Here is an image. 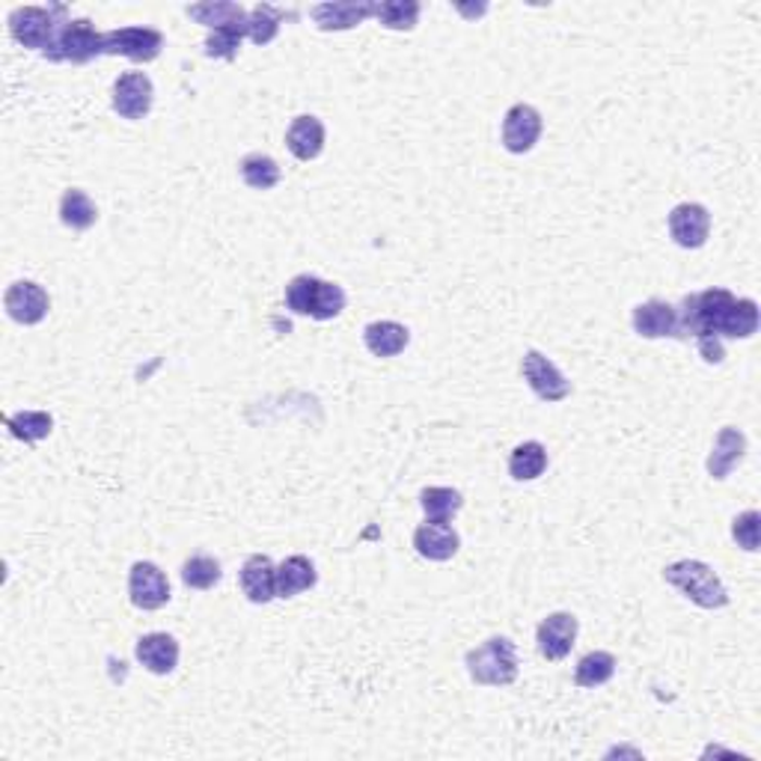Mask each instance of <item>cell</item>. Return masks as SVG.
I'll list each match as a JSON object with an SVG mask.
<instances>
[{"instance_id": "1", "label": "cell", "mask_w": 761, "mask_h": 761, "mask_svg": "<svg viewBox=\"0 0 761 761\" xmlns=\"http://www.w3.org/2000/svg\"><path fill=\"white\" fill-rule=\"evenodd\" d=\"M346 289L336 283L319 280L313 274H298L286 286V307L295 315H310L315 322H330L346 310Z\"/></svg>"}, {"instance_id": "2", "label": "cell", "mask_w": 761, "mask_h": 761, "mask_svg": "<svg viewBox=\"0 0 761 761\" xmlns=\"http://www.w3.org/2000/svg\"><path fill=\"white\" fill-rule=\"evenodd\" d=\"M663 581L675 586L684 598H690L696 607L702 610H723L728 604V592L720 574L711 565L699 560H682L672 562L663 569Z\"/></svg>"}, {"instance_id": "3", "label": "cell", "mask_w": 761, "mask_h": 761, "mask_svg": "<svg viewBox=\"0 0 761 761\" xmlns=\"http://www.w3.org/2000/svg\"><path fill=\"white\" fill-rule=\"evenodd\" d=\"M467 672L482 687H506L517 678V651L509 637H491L467 651Z\"/></svg>"}, {"instance_id": "4", "label": "cell", "mask_w": 761, "mask_h": 761, "mask_svg": "<svg viewBox=\"0 0 761 761\" xmlns=\"http://www.w3.org/2000/svg\"><path fill=\"white\" fill-rule=\"evenodd\" d=\"M99 54H104V34H99L87 18L60 24L54 42L46 51L54 63H90Z\"/></svg>"}, {"instance_id": "5", "label": "cell", "mask_w": 761, "mask_h": 761, "mask_svg": "<svg viewBox=\"0 0 761 761\" xmlns=\"http://www.w3.org/2000/svg\"><path fill=\"white\" fill-rule=\"evenodd\" d=\"M60 15H66L63 7H18L10 12V34L12 39L24 48H36L46 54L51 42H54L57 27L63 22H57Z\"/></svg>"}, {"instance_id": "6", "label": "cell", "mask_w": 761, "mask_h": 761, "mask_svg": "<svg viewBox=\"0 0 761 761\" xmlns=\"http://www.w3.org/2000/svg\"><path fill=\"white\" fill-rule=\"evenodd\" d=\"M164 48V36L155 27H120L104 34V54L125 57L132 63H152Z\"/></svg>"}, {"instance_id": "7", "label": "cell", "mask_w": 761, "mask_h": 761, "mask_svg": "<svg viewBox=\"0 0 761 761\" xmlns=\"http://www.w3.org/2000/svg\"><path fill=\"white\" fill-rule=\"evenodd\" d=\"M152 101H155V87H152L146 72H125L113 84V111L128 123L144 120L146 113L152 111Z\"/></svg>"}, {"instance_id": "8", "label": "cell", "mask_w": 761, "mask_h": 761, "mask_svg": "<svg viewBox=\"0 0 761 761\" xmlns=\"http://www.w3.org/2000/svg\"><path fill=\"white\" fill-rule=\"evenodd\" d=\"M521 372H524V380L529 384V390L536 392L541 402H562L571 396V384L565 380L557 363L548 360L541 351L529 348L524 354V363H521Z\"/></svg>"}, {"instance_id": "9", "label": "cell", "mask_w": 761, "mask_h": 761, "mask_svg": "<svg viewBox=\"0 0 761 761\" xmlns=\"http://www.w3.org/2000/svg\"><path fill=\"white\" fill-rule=\"evenodd\" d=\"M128 598L137 610H161L170 601V581L155 562H135L128 571Z\"/></svg>"}, {"instance_id": "10", "label": "cell", "mask_w": 761, "mask_h": 761, "mask_svg": "<svg viewBox=\"0 0 761 761\" xmlns=\"http://www.w3.org/2000/svg\"><path fill=\"white\" fill-rule=\"evenodd\" d=\"M3 307H7V315L18 325H39L42 319L51 310V298L48 291L34 280H18L12 283L7 295H3Z\"/></svg>"}, {"instance_id": "11", "label": "cell", "mask_w": 761, "mask_h": 761, "mask_svg": "<svg viewBox=\"0 0 761 761\" xmlns=\"http://www.w3.org/2000/svg\"><path fill=\"white\" fill-rule=\"evenodd\" d=\"M375 7L372 0H334V3H315L310 15L319 30L325 34H339V30H354L358 24H363L366 18L375 15Z\"/></svg>"}, {"instance_id": "12", "label": "cell", "mask_w": 761, "mask_h": 761, "mask_svg": "<svg viewBox=\"0 0 761 761\" xmlns=\"http://www.w3.org/2000/svg\"><path fill=\"white\" fill-rule=\"evenodd\" d=\"M670 236L684 250H699L711 236V214L699 202H682L670 212Z\"/></svg>"}, {"instance_id": "13", "label": "cell", "mask_w": 761, "mask_h": 761, "mask_svg": "<svg viewBox=\"0 0 761 761\" xmlns=\"http://www.w3.org/2000/svg\"><path fill=\"white\" fill-rule=\"evenodd\" d=\"M541 113L533 104H512L503 116V146L512 155H526L541 137Z\"/></svg>"}, {"instance_id": "14", "label": "cell", "mask_w": 761, "mask_h": 761, "mask_svg": "<svg viewBox=\"0 0 761 761\" xmlns=\"http://www.w3.org/2000/svg\"><path fill=\"white\" fill-rule=\"evenodd\" d=\"M577 631H581V622L571 616V613H550L536 631V643L541 658L548 661H562L571 649H574V639H577Z\"/></svg>"}, {"instance_id": "15", "label": "cell", "mask_w": 761, "mask_h": 761, "mask_svg": "<svg viewBox=\"0 0 761 761\" xmlns=\"http://www.w3.org/2000/svg\"><path fill=\"white\" fill-rule=\"evenodd\" d=\"M414 548L423 560L447 562L459 553L461 538L447 521H426V524L416 526Z\"/></svg>"}, {"instance_id": "16", "label": "cell", "mask_w": 761, "mask_h": 761, "mask_svg": "<svg viewBox=\"0 0 761 761\" xmlns=\"http://www.w3.org/2000/svg\"><path fill=\"white\" fill-rule=\"evenodd\" d=\"M241 592L253 604H269L277 598V569L269 557H262V553L247 557L241 565Z\"/></svg>"}, {"instance_id": "17", "label": "cell", "mask_w": 761, "mask_h": 761, "mask_svg": "<svg viewBox=\"0 0 761 761\" xmlns=\"http://www.w3.org/2000/svg\"><path fill=\"white\" fill-rule=\"evenodd\" d=\"M634 334L643 339H663V336H678V310L666 301H646L634 310Z\"/></svg>"}, {"instance_id": "18", "label": "cell", "mask_w": 761, "mask_h": 761, "mask_svg": "<svg viewBox=\"0 0 761 761\" xmlns=\"http://www.w3.org/2000/svg\"><path fill=\"white\" fill-rule=\"evenodd\" d=\"M137 661L144 663V670H149L152 675H170L179 663V643L170 634H146V637L137 639Z\"/></svg>"}, {"instance_id": "19", "label": "cell", "mask_w": 761, "mask_h": 761, "mask_svg": "<svg viewBox=\"0 0 761 761\" xmlns=\"http://www.w3.org/2000/svg\"><path fill=\"white\" fill-rule=\"evenodd\" d=\"M744 452H747V437H744V432L735 426L720 428L714 437V449H711V456H708V473H711V479H726L728 473L740 464Z\"/></svg>"}, {"instance_id": "20", "label": "cell", "mask_w": 761, "mask_h": 761, "mask_svg": "<svg viewBox=\"0 0 761 761\" xmlns=\"http://www.w3.org/2000/svg\"><path fill=\"white\" fill-rule=\"evenodd\" d=\"M286 146L298 161H315L325 149V125H322V120L310 116V113L295 116L289 132H286Z\"/></svg>"}, {"instance_id": "21", "label": "cell", "mask_w": 761, "mask_h": 761, "mask_svg": "<svg viewBox=\"0 0 761 761\" xmlns=\"http://www.w3.org/2000/svg\"><path fill=\"white\" fill-rule=\"evenodd\" d=\"M363 342L375 358H396L411 342V330L399 322H372L363 330Z\"/></svg>"}, {"instance_id": "22", "label": "cell", "mask_w": 761, "mask_h": 761, "mask_svg": "<svg viewBox=\"0 0 761 761\" xmlns=\"http://www.w3.org/2000/svg\"><path fill=\"white\" fill-rule=\"evenodd\" d=\"M319 574H315V565L307 557H289L283 560V565L277 569V598H295V595L313 589Z\"/></svg>"}, {"instance_id": "23", "label": "cell", "mask_w": 761, "mask_h": 761, "mask_svg": "<svg viewBox=\"0 0 761 761\" xmlns=\"http://www.w3.org/2000/svg\"><path fill=\"white\" fill-rule=\"evenodd\" d=\"M548 471V449L541 447L538 440H526L517 444L509 456V476L515 482H533L541 473Z\"/></svg>"}, {"instance_id": "24", "label": "cell", "mask_w": 761, "mask_h": 761, "mask_svg": "<svg viewBox=\"0 0 761 761\" xmlns=\"http://www.w3.org/2000/svg\"><path fill=\"white\" fill-rule=\"evenodd\" d=\"M96 217H99V209L87 197V190L68 188L63 194V200H60V221H63V226L75 229V233H84V229H90L96 224Z\"/></svg>"}, {"instance_id": "25", "label": "cell", "mask_w": 761, "mask_h": 761, "mask_svg": "<svg viewBox=\"0 0 761 761\" xmlns=\"http://www.w3.org/2000/svg\"><path fill=\"white\" fill-rule=\"evenodd\" d=\"M286 18V12L271 7V3H257L253 10L247 12V36L253 46H269L280 34V24Z\"/></svg>"}, {"instance_id": "26", "label": "cell", "mask_w": 761, "mask_h": 761, "mask_svg": "<svg viewBox=\"0 0 761 761\" xmlns=\"http://www.w3.org/2000/svg\"><path fill=\"white\" fill-rule=\"evenodd\" d=\"M613 675H616V658H613L610 651H589V654H583L581 663H577L574 682H577V687L595 690V687L610 682Z\"/></svg>"}, {"instance_id": "27", "label": "cell", "mask_w": 761, "mask_h": 761, "mask_svg": "<svg viewBox=\"0 0 761 761\" xmlns=\"http://www.w3.org/2000/svg\"><path fill=\"white\" fill-rule=\"evenodd\" d=\"M188 15L194 22L205 24L209 30L214 27H226V24H245L247 10L241 3H229V0H217V3H197L188 7Z\"/></svg>"}, {"instance_id": "28", "label": "cell", "mask_w": 761, "mask_h": 761, "mask_svg": "<svg viewBox=\"0 0 761 761\" xmlns=\"http://www.w3.org/2000/svg\"><path fill=\"white\" fill-rule=\"evenodd\" d=\"M7 428L12 432V437H18L24 444H39L51 435L54 420L46 411H18V414L7 416Z\"/></svg>"}, {"instance_id": "29", "label": "cell", "mask_w": 761, "mask_h": 761, "mask_svg": "<svg viewBox=\"0 0 761 761\" xmlns=\"http://www.w3.org/2000/svg\"><path fill=\"white\" fill-rule=\"evenodd\" d=\"M759 330V303L752 298H735L723 325V339H750Z\"/></svg>"}, {"instance_id": "30", "label": "cell", "mask_w": 761, "mask_h": 761, "mask_svg": "<svg viewBox=\"0 0 761 761\" xmlns=\"http://www.w3.org/2000/svg\"><path fill=\"white\" fill-rule=\"evenodd\" d=\"M241 179H245L247 188L253 190H271L277 182H280V167L271 155H262V152H250L241 161Z\"/></svg>"}, {"instance_id": "31", "label": "cell", "mask_w": 761, "mask_h": 761, "mask_svg": "<svg viewBox=\"0 0 761 761\" xmlns=\"http://www.w3.org/2000/svg\"><path fill=\"white\" fill-rule=\"evenodd\" d=\"M221 577H224L221 562L205 557V553H197V557H190V560L182 565V583H185L188 589L205 592V589H214V586L221 583Z\"/></svg>"}, {"instance_id": "32", "label": "cell", "mask_w": 761, "mask_h": 761, "mask_svg": "<svg viewBox=\"0 0 761 761\" xmlns=\"http://www.w3.org/2000/svg\"><path fill=\"white\" fill-rule=\"evenodd\" d=\"M375 18L387 30H414L420 24V3L416 0H384L375 7Z\"/></svg>"}, {"instance_id": "33", "label": "cell", "mask_w": 761, "mask_h": 761, "mask_svg": "<svg viewBox=\"0 0 761 761\" xmlns=\"http://www.w3.org/2000/svg\"><path fill=\"white\" fill-rule=\"evenodd\" d=\"M420 506L426 512V521H449L461 512L464 497L456 488H426L420 494Z\"/></svg>"}, {"instance_id": "34", "label": "cell", "mask_w": 761, "mask_h": 761, "mask_svg": "<svg viewBox=\"0 0 761 761\" xmlns=\"http://www.w3.org/2000/svg\"><path fill=\"white\" fill-rule=\"evenodd\" d=\"M247 36L245 24H226V27H214L209 39H205V57H217V60H236L241 39Z\"/></svg>"}, {"instance_id": "35", "label": "cell", "mask_w": 761, "mask_h": 761, "mask_svg": "<svg viewBox=\"0 0 761 761\" xmlns=\"http://www.w3.org/2000/svg\"><path fill=\"white\" fill-rule=\"evenodd\" d=\"M732 538L738 541V548L750 550V553L759 550L761 515L756 512V509H750V512H744V515H738L735 521H732Z\"/></svg>"}, {"instance_id": "36", "label": "cell", "mask_w": 761, "mask_h": 761, "mask_svg": "<svg viewBox=\"0 0 761 761\" xmlns=\"http://www.w3.org/2000/svg\"><path fill=\"white\" fill-rule=\"evenodd\" d=\"M459 12H464V15H482V12H485V3H482V7H461L459 3Z\"/></svg>"}]
</instances>
